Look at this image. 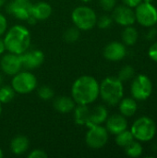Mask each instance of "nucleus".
<instances>
[{"mask_svg":"<svg viewBox=\"0 0 157 158\" xmlns=\"http://www.w3.org/2000/svg\"><path fill=\"white\" fill-rule=\"evenodd\" d=\"M80 1L84 2V3H88V2H90V1H92V0H80Z\"/></svg>","mask_w":157,"mask_h":158,"instance_id":"a19ab883","label":"nucleus"},{"mask_svg":"<svg viewBox=\"0 0 157 158\" xmlns=\"http://www.w3.org/2000/svg\"><path fill=\"white\" fill-rule=\"evenodd\" d=\"M122 1H123L125 6L131 7V8L136 7L137 6H139L143 2V0H122Z\"/></svg>","mask_w":157,"mask_h":158,"instance_id":"72a5a7b5","label":"nucleus"},{"mask_svg":"<svg viewBox=\"0 0 157 158\" xmlns=\"http://www.w3.org/2000/svg\"><path fill=\"white\" fill-rule=\"evenodd\" d=\"M3 156H4V155H3V151H2V149L0 148V158L3 157Z\"/></svg>","mask_w":157,"mask_h":158,"instance_id":"4c0bfd02","label":"nucleus"},{"mask_svg":"<svg viewBox=\"0 0 157 158\" xmlns=\"http://www.w3.org/2000/svg\"><path fill=\"white\" fill-rule=\"evenodd\" d=\"M76 106V103L72 97L69 96H59L54 100V107L57 112L66 114L73 111Z\"/></svg>","mask_w":157,"mask_h":158,"instance_id":"a211bd4d","label":"nucleus"},{"mask_svg":"<svg viewBox=\"0 0 157 158\" xmlns=\"http://www.w3.org/2000/svg\"><path fill=\"white\" fill-rule=\"evenodd\" d=\"M19 1H30V0H19Z\"/></svg>","mask_w":157,"mask_h":158,"instance_id":"37998d69","label":"nucleus"},{"mask_svg":"<svg viewBox=\"0 0 157 158\" xmlns=\"http://www.w3.org/2000/svg\"><path fill=\"white\" fill-rule=\"evenodd\" d=\"M16 92L11 86H2L0 88V103L7 104L13 100Z\"/></svg>","mask_w":157,"mask_h":158,"instance_id":"393cba45","label":"nucleus"},{"mask_svg":"<svg viewBox=\"0 0 157 158\" xmlns=\"http://www.w3.org/2000/svg\"><path fill=\"white\" fill-rule=\"evenodd\" d=\"M106 123V130L108 132L117 135L119 132L127 130L128 128V121L126 119V117H124L121 114H115L111 117L107 118L105 120Z\"/></svg>","mask_w":157,"mask_h":158,"instance_id":"2eb2a0df","label":"nucleus"},{"mask_svg":"<svg viewBox=\"0 0 157 158\" xmlns=\"http://www.w3.org/2000/svg\"><path fill=\"white\" fill-rule=\"evenodd\" d=\"M143 2H146V3H152L153 0H143Z\"/></svg>","mask_w":157,"mask_h":158,"instance_id":"58836bf2","label":"nucleus"},{"mask_svg":"<svg viewBox=\"0 0 157 158\" xmlns=\"http://www.w3.org/2000/svg\"><path fill=\"white\" fill-rule=\"evenodd\" d=\"M108 118V111L104 106H97L93 108H90L89 118L87 122V127L90 128L94 125H101Z\"/></svg>","mask_w":157,"mask_h":158,"instance_id":"dca6fc26","label":"nucleus"},{"mask_svg":"<svg viewBox=\"0 0 157 158\" xmlns=\"http://www.w3.org/2000/svg\"><path fill=\"white\" fill-rule=\"evenodd\" d=\"M134 137L131 133L130 131H123L121 132H119L118 134L116 135V143L120 146V147H126L127 145H129L130 143H132L134 141Z\"/></svg>","mask_w":157,"mask_h":158,"instance_id":"5701e85b","label":"nucleus"},{"mask_svg":"<svg viewBox=\"0 0 157 158\" xmlns=\"http://www.w3.org/2000/svg\"><path fill=\"white\" fill-rule=\"evenodd\" d=\"M2 113V106H1V103H0V115Z\"/></svg>","mask_w":157,"mask_h":158,"instance_id":"79ce46f5","label":"nucleus"},{"mask_svg":"<svg viewBox=\"0 0 157 158\" xmlns=\"http://www.w3.org/2000/svg\"><path fill=\"white\" fill-rule=\"evenodd\" d=\"M119 104V112L121 115H123L126 118L132 117L134 114L137 112L138 106L136 100L132 97H127V98H122L120 100Z\"/></svg>","mask_w":157,"mask_h":158,"instance_id":"6ab92c4d","label":"nucleus"},{"mask_svg":"<svg viewBox=\"0 0 157 158\" xmlns=\"http://www.w3.org/2000/svg\"><path fill=\"white\" fill-rule=\"evenodd\" d=\"M148 56L153 61L157 62V42L150 46L148 50Z\"/></svg>","mask_w":157,"mask_h":158,"instance_id":"2f4dec72","label":"nucleus"},{"mask_svg":"<svg viewBox=\"0 0 157 158\" xmlns=\"http://www.w3.org/2000/svg\"><path fill=\"white\" fill-rule=\"evenodd\" d=\"M6 50V46H5V43H4V39L0 38V55H2Z\"/></svg>","mask_w":157,"mask_h":158,"instance_id":"c9c22d12","label":"nucleus"},{"mask_svg":"<svg viewBox=\"0 0 157 158\" xmlns=\"http://www.w3.org/2000/svg\"><path fill=\"white\" fill-rule=\"evenodd\" d=\"M99 96V83L92 76L79 77L71 87V97L76 105H91Z\"/></svg>","mask_w":157,"mask_h":158,"instance_id":"f257e3e1","label":"nucleus"},{"mask_svg":"<svg viewBox=\"0 0 157 158\" xmlns=\"http://www.w3.org/2000/svg\"><path fill=\"white\" fill-rule=\"evenodd\" d=\"M81 30L76 26L68 28L64 33V40L68 43H75L79 40L81 36Z\"/></svg>","mask_w":157,"mask_h":158,"instance_id":"a878e982","label":"nucleus"},{"mask_svg":"<svg viewBox=\"0 0 157 158\" xmlns=\"http://www.w3.org/2000/svg\"><path fill=\"white\" fill-rule=\"evenodd\" d=\"M124 87L118 77H106L99 84V95L108 106H116L123 98Z\"/></svg>","mask_w":157,"mask_h":158,"instance_id":"7ed1b4c3","label":"nucleus"},{"mask_svg":"<svg viewBox=\"0 0 157 158\" xmlns=\"http://www.w3.org/2000/svg\"><path fill=\"white\" fill-rule=\"evenodd\" d=\"M20 56L22 68L28 69H33L39 68L44 61V55L40 50H30L25 51Z\"/></svg>","mask_w":157,"mask_h":158,"instance_id":"ddd939ff","label":"nucleus"},{"mask_svg":"<svg viewBox=\"0 0 157 158\" xmlns=\"http://www.w3.org/2000/svg\"><path fill=\"white\" fill-rule=\"evenodd\" d=\"M11 87L17 94H28L37 87V79L30 71H19L11 81Z\"/></svg>","mask_w":157,"mask_h":158,"instance_id":"423d86ee","label":"nucleus"},{"mask_svg":"<svg viewBox=\"0 0 157 158\" xmlns=\"http://www.w3.org/2000/svg\"><path fill=\"white\" fill-rule=\"evenodd\" d=\"M143 148L139 141L137 142L133 141L132 143H130L129 145L125 147V153L130 157H140L143 155Z\"/></svg>","mask_w":157,"mask_h":158,"instance_id":"b1692460","label":"nucleus"},{"mask_svg":"<svg viewBox=\"0 0 157 158\" xmlns=\"http://www.w3.org/2000/svg\"><path fill=\"white\" fill-rule=\"evenodd\" d=\"M0 66L2 70L9 76H14L22 69V63L19 55L13 53H7L1 58Z\"/></svg>","mask_w":157,"mask_h":158,"instance_id":"f8f14e48","label":"nucleus"},{"mask_svg":"<svg viewBox=\"0 0 157 158\" xmlns=\"http://www.w3.org/2000/svg\"><path fill=\"white\" fill-rule=\"evenodd\" d=\"M2 82H3V78H2V76L0 75V86H1V84H2Z\"/></svg>","mask_w":157,"mask_h":158,"instance_id":"ea45409f","label":"nucleus"},{"mask_svg":"<svg viewBox=\"0 0 157 158\" xmlns=\"http://www.w3.org/2000/svg\"><path fill=\"white\" fill-rule=\"evenodd\" d=\"M28 156L29 158H46L48 156L44 151H43L41 149H35V150L31 151Z\"/></svg>","mask_w":157,"mask_h":158,"instance_id":"7c9ffc66","label":"nucleus"},{"mask_svg":"<svg viewBox=\"0 0 157 158\" xmlns=\"http://www.w3.org/2000/svg\"><path fill=\"white\" fill-rule=\"evenodd\" d=\"M112 19L116 21V23L124 27L133 25L136 21L134 10L125 5L118 6L117 7L115 6L112 13Z\"/></svg>","mask_w":157,"mask_h":158,"instance_id":"9b49d317","label":"nucleus"},{"mask_svg":"<svg viewBox=\"0 0 157 158\" xmlns=\"http://www.w3.org/2000/svg\"><path fill=\"white\" fill-rule=\"evenodd\" d=\"M73 24L81 31L92 30L97 22V16L94 10L86 6H80L71 13Z\"/></svg>","mask_w":157,"mask_h":158,"instance_id":"39448f33","label":"nucleus"},{"mask_svg":"<svg viewBox=\"0 0 157 158\" xmlns=\"http://www.w3.org/2000/svg\"><path fill=\"white\" fill-rule=\"evenodd\" d=\"M5 2H6V0H0V6H3L5 4Z\"/></svg>","mask_w":157,"mask_h":158,"instance_id":"e433bc0d","label":"nucleus"},{"mask_svg":"<svg viewBox=\"0 0 157 158\" xmlns=\"http://www.w3.org/2000/svg\"><path fill=\"white\" fill-rule=\"evenodd\" d=\"M74 111V120L75 123L78 125H87L89 114H90V107L89 105H77Z\"/></svg>","mask_w":157,"mask_h":158,"instance_id":"412c9836","label":"nucleus"},{"mask_svg":"<svg viewBox=\"0 0 157 158\" xmlns=\"http://www.w3.org/2000/svg\"><path fill=\"white\" fill-rule=\"evenodd\" d=\"M130 93L136 101H144L148 99L153 93V82L151 79L144 74L136 76L132 81Z\"/></svg>","mask_w":157,"mask_h":158,"instance_id":"0eeeda50","label":"nucleus"},{"mask_svg":"<svg viewBox=\"0 0 157 158\" xmlns=\"http://www.w3.org/2000/svg\"><path fill=\"white\" fill-rule=\"evenodd\" d=\"M4 43L9 53L21 55L31 45V34L28 29L21 25H15L6 31Z\"/></svg>","mask_w":157,"mask_h":158,"instance_id":"f03ea898","label":"nucleus"},{"mask_svg":"<svg viewBox=\"0 0 157 158\" xmlns=\"http://www.w3.org/2000/svg\"><path fill=\"white\" fill-rule=\"evenodd\" d=\"M134 74H135V71H134V69L131 67V66H125L123 67L120 71L118 72V79L123 82V81H127L130 79H132L134 77Z\"/></svg>","mask_w":157,"mask_h":158,"instance_id":"bb28decb","label":"nucleus"},{"mask_svg":"<svg viewBox=\"0 0 157 158\" xmlns=\"http://www.w3.org/2000/svg\"><path fill=\"white\" fill-rule=\"evenodd\" d=\"M155 35H156V30H155V29H152V30L148 32L147 38H148L149 40H152V39H154V38L155 37Z\"/></svg>","mask_w":157,"mask_h":158,"instance_id":"f704fd0d","label":"nucleus"},{"mask_svg":"<svg viewBox=\"0 0 157 158\" xmlns=\"http://www.w3.org/2000/svg\"><path fill=\"white\" fill-rule=\"evenodd\" d=\"M136 21L143 27L150 28L157 23V9L152 3L142 2L135 7Z\"/></svg>","mask_w":157,"mask_h":158,"instance_id":"6e6552de","label":"nucleus"},{"mask_svg":"<svg viewBox=\"0 0 157 158\" xmlns=\"http://www.w3.org/2000/svg\"><path fill=\"white\" fill-rule=\"evenodd\" d=\"M31 6L30 1L13 0L7 5L6 11L18 19L27 20L31 16Z\"/></svg>","mask_w":157,"mask_h":158,"instance_id":"9d476101","label":"nucleus"},{"mask_svg":"<svg viewBox=\"0 0 157 158\" xmlns=\"http://www.w3.org/2000/svg\"><path fill=\"white\" fill-rule=\"evenodd\" d=\"M138 37H139L138 31L131 25L125 27L124 31H122V40L126 45L135 44L138 40Z\"/></svg>","mask_w":157,"mask_h":158,"instance_id":"4be33fe9","label":"nucleus"},{"mask_svg":"<svg viewBox=\"0 0 157 158\" xmlns=\"http://www.w3.org/2000/svg\"><path fill=\"white\" fill-rule=\"evenodd\" d=\"M117 0H99L101 7L105 11H112L116 6Z\"/></svg>","mask_w":157,"mask_h":158,"instance_id":"c756f323","label":"nucleus"},{"mask_svg":"<svg viewBox=\"0 0 157 158\" xmlns=\"http://www.w3.org/2000/svg\"><path fill=\"white\" fill-rule=\"evenodd\" d=\"M52 6L46 2H38L31 6V16L36 20H45L52 15Z\"/></svg>","mask_w":157,"mask_h":158,"instance_id":"f3484780","label":"nucleus"},{"mask_svg":"<svg viewBox=\"0 0 157 158\" xmlns=\"http://www.w3.org/2000/svg\"><path fill=\"white\" fill-rule=\"evenodd\" d=\"M7 29V20L6 17L0 13V36H2Z\"/></svg>","mask_w":157,"mask_h":158,"instance_id":"473e14b6","label":"nucleus"},{"mask_svg":"<svg viewBox=\"0 0 157 158\" xmlns=\"http://www.w3.org/2000/svg\"><path fill=\"white\" fill-rule=\"evenodd\" d=\"M130 131L135 140L145 143L153 140L155 136L156 125L151 118L141 117L133 122Z\"/></svg>","mask_w":157,"mask_h":158,"instance_id":"20e7f679","label":"nucleus"},{"mask_svg":"<svg viewBox=\"0 0 157 158\" xmlns=\"http://www.w3.org/2000/svg\"><path fill=\"white\" fill-rule=\"evenodd\" d=\"M108 141V131L101 125H94L89 128L85 136L86 144L93 149L104 147Z\"/></svg>","mask_w":157,"mask_h":158,"instance_id":"1a4fd4ad","label":"nucleus"},{"mask_svg":"<svg viewBox=\"0 0 157 158\" xmlns=\"http://www.w3.org/2000/svg\"><path fill=\"white\" fill-rule=\"evenodd\" d=\"M127 54L125 44L119 42H111L104 49V56L109 61L122 60Z\"/></svg>","mask_w":157,"mask_h":158,"instance_id":"4468645a","label":"nucleus"},{"mask_svg":"<svg viewBox=\"0 0 157 158\" xmlns=\"http://www.w3.org/2000/svg\"><path fill=\"white\" fill-rule=\"evenodd\" d=\"M38 95L42 100L48 101L51 100L54 97V91L48 86H42L38 89Z\"/></svg>","mask_w":157,"mask_h":158,"instance_id":"cd10ccee","label":"nucleus"},{"mask_svg":"<svg viewBox=\"0 0 157 158\" xmlns=\"http://www.w3.org/2000/svg\"><path fill=\"white\" fill-rule=\"evenodd\" d=\"M112 22H113L112 17L108 15H103L99 19H97L96 24L100 29H107L112 25Z\"/></svg>","mask_w":157,"mask_h":158,"instance_id":"c85d7f7f","label":"nucleus"},{"mask_svg":"<svg viewBox=\"0 0 157 158\" xmlns=\"http://www.w3.org/2000/svg\"><path fill=\"white\" fill-rule=\"evenodd\" d=\"M29 140L23 135H18L14 137L10 143V149L14 155L19 156L24 154L29 148Z\"/></svg>","mask_w":157,"mask_h":158,"instance_id":"aec40b11","label":"nucleus"}]
</instances>
